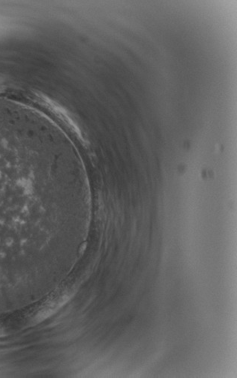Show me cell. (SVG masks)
Segmentation results:
<instances>
[{
	"mask_svg": "<svg viewBox=\"0 0 237 378\" xmlns=\"http://www.w3.org/2000/svg\"><path fill=\"white\" fill-rule=\"evenodd\" d=\"M0 334H1V330H0Z\"/></svg>",
	"mask_w": 237,
	"mask_h": 378,
	"instance_id": "cell-1",
	"label": "cell"
}]
</instances>
